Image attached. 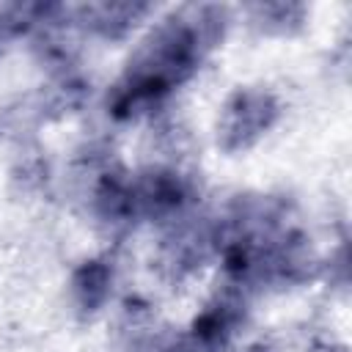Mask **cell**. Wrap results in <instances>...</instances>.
Instances as JSON below:
<instances>
[{
    "label": "cell",
    "instance_id": "cell-1",
    "mask_svg": "<svg viewBox=\"0 0 352 352\" xmlns=\"http://www.w3.org/2000/svg\"><path fill=\"white\" fill-rule=\"evenodd\" d=\"M226 22L228 14L220 6H192L160 19L113 85L107 113L129 121L160 104L173 88L195 74L201 58L223 36Z\"/></svg>",
    "mask_w": 352,
    "mask_h": 352
},
{
    "label": "cell",
    "instance_id": "cell-2",
    "mask_svg": "<svg viewBox=\"0 0 352 352\" xmlns=\"http://www.w3.org/2000/svg\"><path fill=\"white\" fill-rule=\"evenodd\" d=\"M280 104L272 91L245 85L228 94L217 118V146L223 151H245L256 146L278 121Z\"/></svg>",
    "mask_w": 352,
    "mask_h": 352
},
{
    "label": "cell",
    "instance_id": "cell-3",
    "mask_svg": "<svg viewBox=\"0 0 352 352\" xmlns=\"http://www.w3.org/2000/svg\"><path fill=\"white\" fill-rule=\"evenodd\" d=\"M135 192V214L157 223L173 226L176 220L187 217L192 204V184L187 176L168 165H148L132 176Z\"/></svg>",
    "mask_w": 352,
    "mask_h": 352
},
{
    "label": "cell",
    "instance_id": "cell-4",
    "mask_svg": "<svg viewBox=\"0 0 352 352\" xmlns=\"http://www.w3.org/2000/svg\"><path fill=\"white\" fill-rule=\"evenodd\" d=\"M151 14L148 3H88L72 11L74 25L102 36V38H124Z\"/></svg>",
    "mask_w": 352,
    "mask_h": 352
},
{
    "label": "cell",
    "instance_id": "cell-5",
    "mask_svg": "<svg viewBox=\"0 0 352 352\" xmlns=\"http://www.w3.org/2000/svg\"><path fill=\"white\" fill-rule=\"evenodd\" d=\"M242 322V300L228 289L226 294H217L192 322V346L201 349H217L226 346L228 338L236 333Z\"/></svg>",
    "mask_w": 352,
    "mask_h": 352
},
{
    "label": "cell",
    "instance_id": "cell-6",
    "mask_svg": "<svg viewBox=\"0 0 352 352\" xmlns=\"http://www.w3.org/2000/svg\"><path fill=\"white\" fill-rule=\"evenodd\" d=\"M113 286V270L104 258H88L82 261L72 275V297L74 305L85 314H94L104 305Z\"/></svg>",
    "mask_w": 352,
    "mask_h": 352
},
{
    "label": "cell",
    "instance_id": "cell-7",
    "mask_svg": "<svg viewBox=\"0 0 352 352\" xmlns=\"http://www.w3.org/2000/svg\"><path fill=\"white\" fill-rule=\"evenodd\" d=\"M253 14L250 22H256L261 30L272 33L278 28V33H289V28H297L305 16L302 6H292V3H267V6H250L248 8Z\"/></svg>",
    "mask_w": 352,
    "mask_h": 352
},
{
    "label": "cell",
    "instance_id": "cell-8",
    "mask_svg": "<svg viewBox=\"0 0 352 352\" xmlns=\"http://www.w3.org/2000/svg\"><path fill=\"white\" fill-rule=\"evenodd\" d=\"M3 38H8V36H6V30H3V25H0V41H3Z\"/></svg>",
    "mask_w": 352,
    "mask_h": 352
}]
</instances>
